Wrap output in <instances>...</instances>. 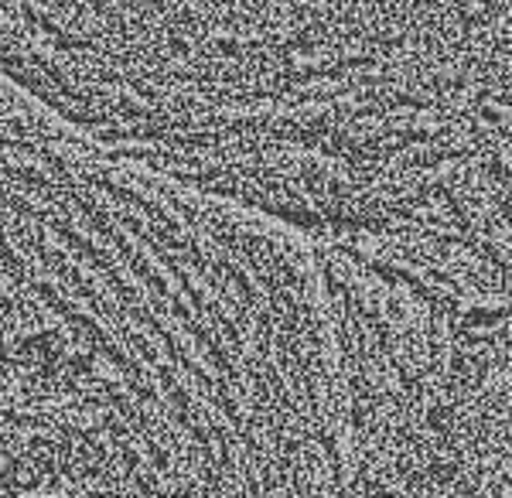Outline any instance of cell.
Instances as JSON below:
<instances>
[{
	"mask_svg": "<svg viewBox=\"0 0 512 498\" xmlns=\"http://www.w3.org/2000/svg\"><path fill=\"white\" fill-rule=\"evenodd\" d=\"M0 495H171V471L89 406L0 389Z\"/></svg>",
	"mask_w": 512,
	"mask_h": 498,
	"instance_id": "cell-2",
	"label": "cell"
},
{
	"mask_svg": "<svg viewBox=\"0 0 512 498\" xmlns=\"http://www.w3.org/2000/svg\"><path fill=\"white\" fill-rule=\"evenodd\" d=\"M28 103H35V99H28L21 89H14L11 82L0 79V110H7V106H28Z\"/></svg>",
	"mask_w": 512,
	"mask_h": 498,
	"instance_id": "cell-3",
	"label": "cell"
},
{
	"mask_svg": "<svg viewBox=\"0 0 512 498\" xmlns=\"http://www.w3.org/2000/svg\"><path fill=\"white\" fill-rule=\"evenodd\" d=\"M308 376L291 226L79 134L0 110V389L147 441L185 495L277 485Z\"/></svg>",
	"mask_w": 512,
	"mask_h": 498,
	"instance_id": "cell-1",
	"label": "cell"
}]
</instances>
